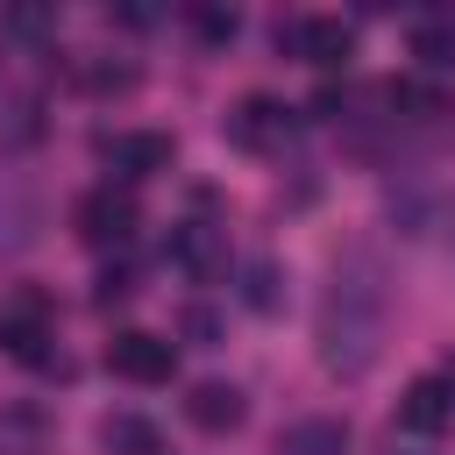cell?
Listing matches in <instances>:
<instances>
[{"instance_id": "cell-14", "label": "cell", "mask_w": 455, "mask_h": 455, "mask_svg": "<svg viewBox=\"0 0 455 455\" xmlns=\"http://www.w3.org/2000/svg\"><path fill=\"white\" fill-rule=\"evenodd\" d=\"M0 142H7V149L43 142V100H36V92H7V100H0Z\"/></svg>"}, {"instance_id": "cell-10", "label": "cell", "mask_w": 455, "mask_h": 455, "mask_svg": "<svg viewBox=\"0 0 455 455\" xmlns=\"http://www.w3.org/2000/svg\"><path fill=\"white\" fill-rule=\"evenodd\" d=\"M455 419V377H419V384H405V398H398V427L405 434H441Z\"/></svg>"}, {"instance_id": "cell-13", "label": "cell", "mask_w": 455, "mask_h": 455, "mask_svg": "<svg viewBox=\"0 0 455 455\" xmlns=\"http://www.w3.org/2000/svg\"><path fill=\"white\" fill-rule=\"evenodd\" d=\"M0 455H50V419H43V405H7V412H0Z\"/></svg>"}, {"instance_id": "cell-24", "label": "cell", "mask_w": 455, "mask_h": 455, "mask_svg": "<svg viewBox=\"0 0 455 455\" xmlns=\"http://www.w3.org/2000/svg\"><path fill=\"white\" fill-rule=\"evenodd\" d=\"M448 242H455V220H448Z\"/></svg>"}, {"instance_id": "cell-12", "label": "cell", "mask_w": 455, "mask_h": 455, "mask_svg": "<svg viewBox=\"0 0 455 455\" xmlns=\"http://www.w3.org/2000/svg\"><path fill=\"white\" fill-rule=\"evenodd\" d=\"M100 448H107V455H164V434H156V419H142V412H107V419H100Z\"/></svg>"}, {"instance_id": "cell-9", "label": "cell", "mask_w": 455, "mask_h": 455, "mask_svg": "<svg viewBox=\"0 0 455 455\" xmlns=\"http://www.w3.org/2000/svg\"><path fill=\"white\" fill-rule=\"evenodd\" d=\"M36 235H43V199L14 171H0V256H21Z\"/></svg>"}, {"instance_id": "cell-21", "label": "cell", "mask_w": 455, "mask_h": 455, "mask_svg": "<svg viewBox=\"0 0 455 455\" xmlns=\"http://www.w3.org/2000/svg\"><path fill=\"white\" fill-rule=\"evenodd\" d=\"M85 85H92V92H128V85H135V64H92Z\"/></svg>"}, {"instance_id": "cell-1", "label": "cell", "mask_w": 455, "mask_h": 455, "mask_svg": "<svg viewBox=\"0 0 455 455\" xmlns=\"http://www.w3.org/2000/svg\"><path fill=\"white\" fill-rule=\"evenodd\" d=\"M384 306H391V284H384L377 249H341L327 270V291H320V363L334 377H363L377 363Z\"/></svg>"}, {"instance_id": "cell-17", "label": "cell", "mask_w": 455, "mask_h": 455, "mask_svg": "<svg viewBox=\"0 0 455 455\" xmlns=\"http://www.w3.org/2000/svg\"><path fill=\"white\" fill-rule=\"evenodd\" d=\"M242 306H249V313H277V306H284V270H277L270 256L242 263Z\"/></svg>"}, {"instance_id": "cell-16", "label": "cell", "mask_w": 455, "mask_h": 455, "mask_svg": "<svg viewBox=\"0 0 455 455\" xmlns=\"http://www.w3.org/2000/svg\"><path fill=\"white\" fill-rule=\"evenodd\" d=\"M277 455H348V427L341 419H299L277 441Z\"/></svg>"}, {"instance_id": "cell-15", "label": "cell", "mask_w": 455, "mask_h": 455, "mask_svg": "<svg viewBox=\"0 0 455 455\" xmlns=\"http://www.w3.org/2000/svg\"><path fill=\"white\" fill-rule=\"evenodd\" d=\"M412 57H419L427 71H455V14L412 21Z\"/></svg>"}, {"instance_id": "cell-18", "label": "cell", "mask_w": 455, "mask_h": 455, "mask_svg": "<svg viewBox=\"0 0 455 455\" xmlns=\"http://www.w3.org/2000/svg\"><path fill=\"white\" fill-rule=\"evenodd\" d=\"M384 100H391V107H405L412 121H441V114H455V100H448L441 85H419V78H398Z\"/></svg>"}, {"instance_id": "cell-22", "label": "cell", "mask_w": 455, "mask_h": 455, "mask_svg": "<svg viewBox=\"0 0 455 455\" xmlns=\"http://www.w3.org/2000/svg\"><path fill=\"white\" fill-rule=\"evenodd\" d=\"M128 291H135V284H128V277H121V270H107V277H100V291H92V299H100V306H114V299H128Z\"/></svg>"}, {"instance_id": "cell-7", "label": "cell", "mask_w": 455, "mask_h": 455, "mask_svg": "<svg viewBox=\"0 0 455 455\" xmlns=\"http://www.w3.org/2000/svg\"><path fill=\"white\" fill-rule=\"evenodd\" d=\"M171 263H178L192 284H220V277H228V228L185 220V228L171 235Z\"/></svg>"}, {"instance_id": "cell-6", "label": "cell", "mask_w": 455, "mask_h": 455, "mask_svg": "<svg viewBox=\"0 0 455 455\" xmlns=\"http://www.w3.org/2000/svg\"><path fill=\"white\" fill-rule=\"evenodd\" d=\"M171 135H156V128H114V135H100V164L107 171H121V178H156V171H171Z\"/></svg>"}, {"instance_id": "cell-11", "label": "cell", "mask_w": 455, "mask_h": 455, "mask_svg": "<svg viewBox=\"0 0 455 455\" xmlns=\"http://www.w3.org/2000/svg\"><path fill=\"white\" fill-rule=\"evenodd\" d=\"M185 419H192L199 434H235V427H242V391H235V384H220V377H206V384H192Z\"/></svg>"}, {"instance_id": "cell-4", "label": "cell", "mask_w": 455, "mask_h": 455, "mask_svg": "<svg viewBox=\"0 0 455 455\" xmlns=\"http://www.w3.org/2000/svg\"><path fill=\"white\" fill-rule=\"evenodd\" d=\"M107 370H114V377H128V384H171V370H178V348H171L164 334L121 327V334L107 341Z\"/></svg>"}, {"instance_id": "cell-5", "label": "cell", "mask_w": 455, "mask_h": 455, "mask_svg": "<svg viewBox=\"0 0 455 455\" xmlns=\"http://www.w3.org/2000/svg\"><path fill=\"white\" fill-rule=\"evenodd\" d=\"M228 142H235V149H256V156L284 149V142H291V107L270 100V92H249V100L228 114Z\"/></svg>"}, {"instance_id": "cell-2", "label": "cell", "mask_w": 455, "mask_h": 455, "mask_svg": "<svg viewBox=\"0 0 455 455\" xmlns=\"http://www.w3.org/2000/svg\"><path fill=\"white\" fill-rule=\"evenodd\" d=\"M50 341H57L50 299H43V291H14V299L0 306V348H7L14 363H36V370H57V377H64L71 363H64Z\"/></svg>"}, {"instance_id": "cell-23", "label": "cell", "mask_w": 455, "mask_h": 455, "mask_svg": "<svg viewBox=\"0 0 455 455\" xmlns=\"http://www.w3.org/2000/svg\"><path fill=\"white\" fill-rule=\"evenodd\" d=\"M185 334H192V341H213V313L192 306V313H185Z\"/></svg>"}, {"instance_id": "cell-20", "label": "cell", "mask_w": 455, "mask_h": 455, "mask_svg": "<svg viewBox=\"0 0 455 455\" xmlns=\"http://www.w3.org/2000/svg\"><path fill=\"white\" fill-rule=\"evenodd\" d=\"M0 28H7V36H50V28H57V14H50V7H7V14H0Z\"/></svg>"}, {"instance_id": "cell-8", "label": "cell", "mask_w": 455, "mask_h": 455, "mask_svg": "<svg viewBox=\"0 0 455 455\" xmlns=\"http://www.w3.org/2000/svg\"><path fill=\"white\" fill-rule=\"evenodd\" d=\"M78 235L92 242V249H114V242H128L135 235V199L128 192H114V185H100V192H85L78 199Z\"/></svg>"}, {"instance_id": "cell-19", "label": "cell", "mask_w": 455, "mask_h": 455, "mask_svg": "<svg viewBox=\"0 0 455 455\" xmlns=\"http://www.w3.org/2000/svg\"><path fill=\"white\" fill-rule=\"evenodd\" d=\"M185 21H192L206 43H235V28H242V21H235V7H185Z\"/></svg>"}, {"instance_id": "cell-3", "label": "cell", "mask_w": 455, "mask_h": 455, "mask_svg": "<svg viewBox=\"0 0 455 455\" xmlns=\"http://www.w3.org/2000/svg\"><path fill=\"white\" fill-rule=\"evenodd\" d=\"M277 50L299 57V64L334 71V64L355 57V28H348L341 14H291V21H277Z\"/></svg>"}]
</instances>
